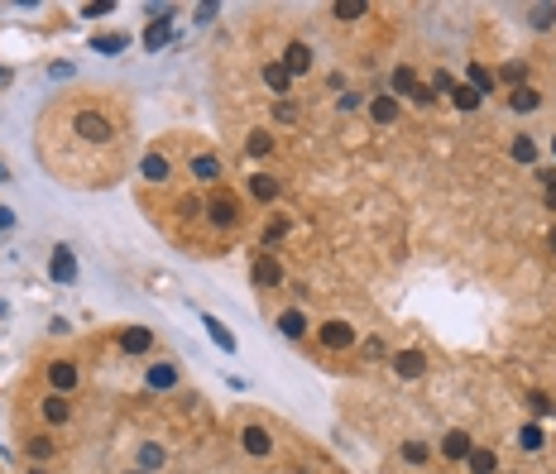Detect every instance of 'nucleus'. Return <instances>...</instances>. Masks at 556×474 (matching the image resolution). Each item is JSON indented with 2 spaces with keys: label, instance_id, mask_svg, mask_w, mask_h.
I'll use <instances>...</instances> for the list:
<instances>
[{
  "label": "nucleus",
  "instance_id": "393cba45",
  "mask_svg": "<svg viewBox=\"0 0 556 474\" xmlns=\"http://www.w3.org/2000/svg\"><path fill=\"white\" fill-rule=\"evenodd\" d=\"M465 460H470V470H475V474H494V455H489V450H470Z\"/></svg>",
  "mask_w": 556,
  "mask_h": 474
},
{
  "label": "nucleus",
  "instance_id": "79ce46f5",
  "mask_svg": "<svg viewBox=\"0 0 556 474\" xmlns=\"http://www.w3.org/2000/svg\"><path fill=\"white\" fill-rule=\"evenodd\" d=\"M29 474H44V470H29Z\"/></svg>",
  "mask_w": 556,
  "mask_h": 474
},
{
  "label": "nucleus",
  "instance_id": "0eeeda50",
  "mask_svg": "<svg viewBox=\"0 0 556 474\" xmlns=\"http://www.w3.org/2000/svg\"><path fill=\"white\" fill-rule=\"evenodd\" d=\"M139 173H144L149 183H163V178L173 173V163H168V154H144L139 158Z\"/></svg>",
  "mask_w": 556,
  "mask_h": 474
},
{
  "label": "nucleus",
  "instance_id": "2eb2a0df",
  "mask_svg": "<svg viewBox=\"0 0 556 474\" xmlns=\"http://www.w3.org/2000/svg\"><path fill=\"white\" fill-rule=\"evenodd\" d=\"M264 81L278 91V96H288V86H292V77H288V67H283V62H269V67H264Z\"/></svg>",
  "mask_w": 556,
  "mask_h": 474
},
{
  "label": "nucleus",
  "instance_id": "473e14b6",
  "mask_svg": "<svg viewBox=\"0 0 556 474\" xmlns=\"http://www.w3.org/2000/svg\"><path fill=\"white\" fill-rule=\"evenodd\" d=\"M29 455H34V460H49V455H53L49 436H34V441H29Z\"/></svg>",
  "mask_w": 556,
  "mask_h": 474
},
{
  "label": "nucleus",
  "instance_id": "dca6fc26",
  "mask_svg": "<svg viewBox=\"0 0 556 474\" xmlns=\"http://www.w3.org/2000/svg\"><path fill=\"white\" fill-rule=\"evenodd\" d=\"M202 326H207V331H212V341L221 345V350H226V355H235V336H231V331H226V326H221V321H216V316H207V321H202Z\"/></svg>",
  "mask_w": 556,
  "mask_h": 474
},
{
  "label": "nucleus",
  "instance_id": "39448f33",
  "mask_svg": "<svg viewBox=\"0 0 556 474\" xmlns=\"http://www.w3.org/2000/svg\"><path fill=\"white\" fill-rule=\"evenodd\" d=\"M207 211H212V225H216V230H231V225L240 220V211H235V202H231V197H216Z\"/></svg>",
  "mask_w": 556,
  "mask_h": 474
},
{
  "label": "nucleus",
  "instance_id": "b1692460",
  "mask_svg": "<svg viewBox=\"0 0 556 474\" xmlns=\"http://www.w3.org/2000/svg\"><path fill=\"white\" fill-rule=\"evenodd\" d=\"M250 154H254V158H264V154H273V134H264V130H254V134H250Z\"/></svg>",
  "mask_w": 556,
  "mask_h": 474
},
{
  "label": "nucleus",
  "instance_id": "ddd939ff",
  "mask_svg": "<svg viewBox=\"0 0 556 474\" xmlns=\"http://www.w3.org/2000/svg\"><path fill=\"white\" fill-rule=\"evenodd\" d=\"M370 115H374V125H394V120H398V101H394V96H374Z\"/></svg>",
  "mask_w": 556,
  "mask_h": 474
},
{
  "label": "nucleus",
  "instance_id": "4be33fe9",
  "mask_svg": "<svg viewBox=\"0 0 556 474\" xmlns=\"http://www.w3.org/2000/svg\"><path fill=\"white\" fill-rule=\"evenodd\" d=\"M44 417H49V421H67V397L53 393L49 402H44Z\"/></svg>",
  "mask_w": 556,
  "mask_h": 474
},
{
  "label": "nucleus",
  "instance_id": "f03ea898",
  "mask_svg": "<svg viewBox=\"0 0 556 474\" xmlns=\"http://www.w3.org/2000/svg\"><path fill=\"white\" fill-rule=\"evenodd\" d=\"M254 283H259V288H278V283H283V263L273 259V254H259V259H254Z\"/></svg>",
  "mask_w": 556,
  "mask_h": 474
},
{
  "label": "nucleus",
  "instance_id": "4468645a",
  "mask_svg": "<svg viewBox=\"0 0 556 474\" xmlns=\"http://www.w3.org/2000/svg\"><path fill=\"white\" fill-rule=\"evenodd\" d=\"M441 450H446L451 460H465V455H470V436H465V431H446V441H441Z\"/></svg>",
  "mask_w": 556,
  "mask_h": 474
},
{
  "label": "nucleus",
  "instance_id": "f704fd0d",
  "mask_svg": "<svg viewBox=\"0 0 556 474\" xmlns=\"http://www.w3.org/2000/svg\"><path fill=\"white\" fill-rule=\"evenodd\" d=\"M273 115H278V120H283V125H288L292 115H297V105H292V101H278V105H273Z\"/></svg>",
  "mask_w": 556,
  "mask_h": 474
},
{
  "label": "nucleus",
  "instance_id": "c9c22d12",
  "mask_svg": "<svg viewBox=\"0 0 556 474\" xmlns=\"http://www.w3.org/2000/svg\"><path fill=\"white\" fill-rule=\"evenodd\" d=\"M528 402H532V412H537V417H542V412H552V402H547V397H542V393H532Z\"/></svg>",
  "mask_w": 556,
  "mask_h": 474
},
{
  "label": "nucleus",
  "instance_id": "5701e85b",
  "mask_svg": "<svg viewBox=\"0 0 556 474\" xmlns=\"http://www.w3.org/2000/svg\"><path fill=\"white\" fill-rule=\"evenodd\" d=\"M479 101H484V96H479V91L470 86V81H465V86H455V105H460V110H475Z\"/></svg>",
  "mask_w": 556,
  "mask_h": 474
},
{
  "label": "nucleus",
  "instance_id": "ea45409f",
  "mask_svg": "<svg viewBox=\"0 0 556 474\" xmlns=\"http://www.w3.org/2000/svg\"><path fill=\"white\" fill-rule=\"evenodd\" d=\"M552 249H556V230H552Z\"/></svg>",
  "mask_w": 556,
  "mask_h": 474
},
{
  "label": "nucleus",
  "instance_id": "4c0bfd02",
  "mask_svg": "<svg viewBox=\"0 0 556 474\" xmlns=\"http://www.w3.org/2000/svg\"><path fill=\"white\" fill-rule=\"evenodd\" d=\"M10 81H15V72H10V67L0 62V86H10Z\"/></svg>",
  "mask_w": 556,
  "mask_h": 474
},
{
  "label": "nucleus",
  "instance_id": "9b49d317",
  "mask_svg": "<svg viewBox=\"0 0 556 474\" xmlns=\"http://www.w3.org/2000/svg\"><path fill=\"white\" fill-rule=\"evenodd\" d=\"M77 278V259L72 249H53V283H72Z\"/></svg>",
  "mask_w": 556,
  "mask_h": 474
},
{
  "label": "nucleus",
  "instance_id": "58836bf2",
  "mask_svg": "<svg viewBox=\"0 0 556 474\" xmlns=\"http://www.w3.org/2000/svg\"><path fill=\"white\" fill-rule=\"evenodd\" d=\"M547 206H556V183H547Z\"/></svg>",
  "mask_w": 556,
  "mask_h": 474
},
{
  "label": "nucleus",
  "instance_id": "f3484780",
  "mask_svg": "<svg viewBox=\"0 0 556 474\" xmlns=\"http://www.w3.org/2000/svg\"><path fill=\"white\" fill-rule=\"evenodd\" d=\"M168 39H173V29H168V20H154V25H149V34H144V48L154 53V48H163Z\"/></svg>",
  "mask_w": 556,
  "mask_h": 474
},
{
  "label": "nucleus",
  "instance_id": "2f4dec72",
  "mask_svg": "<svg viewBox=\"0 0 556 474\" xmlns=\"http://www.w3.org/2000/svg\"><path fill=\"white\" fill-rule=\"evenodd\" d=\"M523 450H542V426H523V441H518Z\"/></svg>",
  "mask_w": 556,
  "mask_h": 474
},
{
  "label": "nucleus",
  "instance_id": "20e7f679",
  "mask_svg": "<svg viewBox=\"0 0 556 474\" xmlns=\"http://www.w3.org/2000/svg\"><path fill=\"white\" fill-rule=\"evenodd\" d=\"M283 67H288V77H302V72L312 67V48H307V44H288V48H283Z\"/></svg>",
  "mask_w": 556,
  "mask_h": 474
},
{
  "label": "nucleus",
  "instance_id": "f8f14e48",
  "mask_svg": "<svg viewBox=\"0 0 556 474\" xmlns=\"http://www.w3.org/2000/svg\"><path fill=\"white\" fill-rule=\"evenodd\" d=\"M49 378H53V388H58V393H67V388L77 383V364H72V360H58V364L49 369Z\"/></svg>",
  "mask_w": 556,
  "mask_h": 474
},
{
  "label": "nucleus",
  "instance_id": "72a5a7b5",
  "mask_svg": "<svg viewBox=\"0 0 556 474\" xmlns=\"http://www.w3.org/2000/svg\"><path fill=\"white\" fill-rule=\"evenodd\" d=\"M552 20H556V10H552V5H537V10H532V25H537V29H547Z\"/></svg>",
  "mask_w": 556,
  "mask_h": 474
},
{
  "label": "nucleus",
  "instance_id": "c756f323",
  "mask_svg": "<svg viewBox=\"0 0 556 474\" xmlns=\"http://www.w3.org/2000/svg\"><path fill=\"white\" fill-rule=\"evenodd\" d=\"M413 86H418L413 67H398V72H394V91H408V96H413Z\"/></svg>",
  "mask_w": 556,
  "mask_h": 474
},
{
  "label": "nucleus",
  "instance_id": "a19ab883",
  "mask_svg": "<svg viewBox=\"0 0 556 474\" xmlns=\"http://www.w3.org/2000/svg\"><path fill=\"white\" fill-rule=\"evenodd\" d=\"M130 474H149V470H130Z\"/></svg>",
  "mask_w": 556,
  "mask_h": 474
},
{
  "label": "nucleus",
  "instance_id": "bb28decb",
  "mask_svg": "<svg viewBox=\"0 0 556 474\" xmlns=\"http://www.w3.org/2000/svg\"><path fill=\"white\" fill-rule=\"evenodd\" d=\"M365 15V0H336V20H360Z\"/></svg>",
  "mask_w": 556,
  "mask_h": 474
},
{
  "label": "nucleus",
  "instance_id": "c85d7f7f",
  "mask_svg": "<svg viewBox=\"0 0 556 474\" xmlns=\"http://www.w3.org/2000/svg\"><path fill=\"white\" fill-rule=\"evenodd\" d=\"M470 86H475L479 96H484V91H489V86H494V77H489V72H484V67H479V62H470Z\"/></svg>",
  "mask_w": 556,
  "mask_h": 474
},
{
  "label": "nucleus",
  "instance_id": "e433bc0d",
  "mask_svg": "<svg viewBox=\"0 0 556 474\" xmlns=\"http://www.w3.org/2000/svg\"><path fill=\"white\" fill-rule=\"evenodd\" d=\"M5 225H15V211L10 206H0V230H5Z\"/></svg>",
  "mask_w": 556,
  "mask_h": 474
},
{
  "label": "nucleus",
  "instance_id": "6ab92c4d",
  "mask_svg": "<svg viewBox=\"0 0 556 474\" xmlns=\"http://www.w3.org/2000/svg\"><path fill=\"white\" fill-rule=\"evenodd\" d=\"M149 383H154V388H173V383H178V369L173 364H154L149 369Z\"/></svg>",
  "mask_w": 556,
  "mask_h": 474
},
{
  "label": "nucleus",
  "instance_id": "a211bd4d",
  "mask_svg": "<svg viewBox=\"0 0 556 474\" xmlns=\"http://www.w3.org/2000/svg\"><path fill=\"white\" fill-rule=\"evenodd\" d=\"M278 331H283L288 341H297V336L307 331V321H302V312H283V316H278Z\"/></svg>",
  "mask_w": 556,
  "mask_h": 474
},
{
  "label": "nucleus",
  "instance_id": "6e6552de",
  "mask_svg": "<svg viewBox=\"0 0 556 474\" xmlns=\"http://www.w3.org/2000/svg\"><path fill=\"white\" fill-rule=\"evenodd\" d=\"M192 178H197V183H216V178H221V158L216 154H197L192 158Z\"/></svg>",
  "mask_w": 556,
  "mask_h": 474
},
{
  "label": "nucleus",
  "instance_id": "a878e982",
  "mask_svg": "<svg viewBox=\"0 0 556 474\" xmlns=\"http://www.w3.org/2000/svg\"><path fill=\"white\" fill-rule=\"evenodd\" d=\"M513 158H518V163H532V158H537V144H532L528 134H518V139H513Z\"/></svg>",
  "mask_w": 556,
  "mask_h": 474
},
{
  "label": "nucleus",
  "instance_id": "7ed1b4c3",
  "mask_svg": "<svg viewBox=\"0 0 556 474\" xmlns=\"http://www.w3.org/2000/svg\"><path fill=\"white\" fill-rule=\"evenodd\" d=\"M422 369H427L422 350H398V355H394V374H398V378H418Z\"/></svg>",
  "mask_w": 556,
  "mask_h": 474
},
{
  "label": "nucleus",
  "instance_id": "423d86ee",
  "mask_svg": "<svg viewBox=\"0 0 556 474\" xmlns=\"http://www.w3.org/2000/svg\"><path fill=\"white\" fill-rule=\"evenodd\" d=\"M149 345H154V331H149V326H130V331L120 336V350H125V355H144Z\"/></svg>",
  "mask_w": 556,
  "mask_h": 474
},
{
  "label": "nucleus",
  "instance_id": "9d476101",
  "mask_svg": "<svg viewBox=\"0 0 556 474\" xmlns=\"http://www.w3.org/2000/svg\"><path fill=\"white\" fill-rule=\"evenodd\" d=\"M250 197H254V202H273V197H278V178H273V173H254V178H250Z\"/></svg>",
  "mask_w": 556,
  "mask_h": 474
},
{
  "label": "nucleus",
  "instance_id": "aec40b11",
  "mask_svg": "<svg viewBox=\"0 0 556 474\" xmlns=\"http://www.w3.org/2000/svg\"><path fill=\"white\" fill-rule=\"evenodd\" d=\"M91 48L96 53H125V34H96Z\"/></svg>",
  "mask_w": 556,
  "mask_h": 474
},
{
  "label": "nucleus",
  "instance_id": "1a4fd4ad",
  "mask_svg": "<svg viewBox=\"0 0 556 474\" xmlns=\"http://www.w3.org/2000/svg\"><path fill=\"white\" fill-rule=\"evenodd\" d=\"M240 441H245V450H250V455H269V450H273V441H269L264 426H245V431H240Z\"/></svg>",
  "mask_w": 556,
  "mask_h": 474
},
{
  "label": "nucleus",
  "instance_id": "37998d69",
  "mask_svg": "<svg viewBox=\"0 0 556 474\" xmlns=\"http://www.w3.org/2000/svg\"><path fill=\"white\" fill-rule=\"evenodd\" d=\"M0 178H5V173H0Z\"/></svg>",
  "mask_w": 556,
  "mask_h": 474
},
{
  "label": "nucleus",
  "instance_id": "412c9836",
  "mask_svg": "<svg viewBox=\"0 0 556 474\" xmlns=\"http://www.w3.org/2000/svg\"><path fill=\"white\" fill-rule=\"evenodd\" d=\"M508 105H513V110H537V91H532V86H513Z\"/></svg>",
  "mask_w": 556,
  "mask_h": 474
},
{
  "label": "nucleus",
  "instance_id": "7c9ffc66",
  "mask_svg": "<svg viewBox=\"0 0 556 474\" xmlns=\"http://www.w3.org/2000/svg\"><path fill=\"white\" fill-rule=\"evenodd\" d=\"M139 460H144V470H159V465H163V446H144V450H139Z\"/></svg>",
  "mask_w": 556,
  "mask_h": 474
},
{
  "label": "nucleus",
  "instance_id": "c03bdc74",
  "mask_svg": "<svg viewBox=\"0 0 556 474\" xmlns=\"http://www.w3.org/2000/svg\"><path fill=\"white\" fill-rule=\"evenodd\" d=\"M552 149H556V144H552Z\"/></svg>",
  "mask_w": 556,
  "mask_h": 474
},
{
  "label": "nucleus",
  "instance_id": "f257e3e1",
  "mask_svg": "<svg viewBox=\"0 0 556 474\" xmlns=\"http://www.w3.org/2000/svg\"><path fill=\"white\" fill-rule=\"evenodd\" d=\"M321 345H326V350H350V345H355V326L326 321V326H321Z\"/></svg>",
  "mask_w": 556,
  "mask_h": 474
},
{
  "label": "nucleus",
  "instance_id": "cd10ccee",
  "mask_svg": "<svg viewBox=\"0 0 556 474\" xmlns=\"http://www.w3.org/2000/svg\"><path fill=\"white\" fill-rule=\"evenodd\" d=\"M427 455H432V450H427L422 441H408V446H403V460H408V465H427Z\"/></svg>",
  "mask_w": 556,
  "mask_h": 474
}]
</instances>
